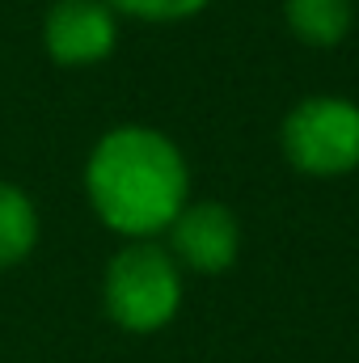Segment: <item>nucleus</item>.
<instances>
[{
  "label": "nucleus",
  "instance_id": "2",
  "mask_svg": "<svg viewBox=\"0 0 359 363\" xmlns=\"http://www.w3.org/2000/svg\"><path fill=\"white\" fill-rule=\"evenodd\" d=\"M182 279L165 241H123L101 274V308L127 334H157L178 317Z\"/></svg>",
  "mask_w": 359,
  "mask_h": 363
},
{
  "label": "nucleus",
  "instance_id": "3",
  "mask_svg": "<svg viewBox=\"0 0 359 363\" xmlns=\"http://www.w3.org/2000/svg\"><path fill=\"white\" fill-rule=\"evenodd\" d=\"M279 152L304 178H347L359 169V101L309 93L279 123Z\"/></svg>",
  "mask_w": 359,
  "mask_h": 363
},
{
  "label": "nucleus",
  "instance_id": "6",
  "mask_svg": "<svg viewBox=\"0 0 359 363\" xmlns=\"http://www.w3.org/2000/svg\"><path fill=\"white\" fill-rule=\"evenodd\" d=\"M359 0H283V17L296 43L304 47H338L351 34Z\"/></svg>",
  "mask_w": 359,
  "mask_h": 363
},
{
  "label": "nucleus",
  "instance_id": "1",
  "mask_svg": "<svg viewBox=\"0 0 359 363\" xmlns=\"http://www.w3.org/2000/svg\"><path fill=\"white\" fill-rule=\"evenodd\" d=\"M81 182L97 224L123 241H161L190 203L186 152L153 123H118L101 131Z\"/></svg>",
  "mask_w": 359,
  "mask_h": 363
},
{
  "label": "nucleus",
  "instance_id": "8",
  "mask_svg": "<svg viewBox=\"0 0 359 363\" xmlns=\"http://www.w3.org/2000/svg\"><path fill=\"white\" fill-rule=\"evenodd\" d=\"M118 17L144 21V26H174V21H190L199 17L211 0H106Z\"/></svg>",
  "mask_w": 359,
  "mask_h": 363
},
{
  "label": "nucleus",
  "instance_id": "5",
  "mask_svg": "<svg viewBox=\"0 0 359 363\" xmlns=\"http://www.w3.org/2000/svg\"><path fill=\"white\" fill-rule=\"evenodd\" d=\"M118 47V13L106 0H51L43 51L55 68H97Z\"/></svg>",
  "mask_w": 359,
  "mask_h": 363
},
{
  "label": "nucleus",
  "instance_id": "7",
  "mask_svg": "<svg viewBox=\"0 0 359 363\" xmlns=\"http://www.w3.org/2000/svg\"><path fill=\"white\" fill-rule=\"evenodd\" d=\"M38 233H43V220L30 190L0 178V271L21 267L38 250Z\"/></svg>",
  "mask_w": 359,
  "mask_h": 363
},
{
  "label": "nucleus",
  "instance_id": "4",
  "mask_svg": "<svg viewBox=\"0 0 359 363\" xmlns=\"http://www.w3.org/2000/svg\"><path fill=\"white\" fill-rule=\"evenodd\" d=\"M182 274H224L241 258V220L220 199H190L165 233Z\"/></svg>",
  "mask_w": 359,
  "mask_h": 363
}]
</instances>
